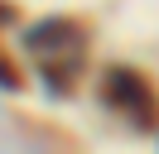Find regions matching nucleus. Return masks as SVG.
Segmentation results:
<instances>
[{"mask_svg":"<svg viewBox=\"0 0 159 154\" xmlns=\"http://www.w3.org/2000/svg\"><path fill=\"white\" fill-rule=\"evenodd\" d=\"M101 96H106L116 111H130L140 125H154V92L145 87V77L140 72H130V67H116V72L106 77V87H101Z\"/></svg>","mask_w":159,"mask_h":154,"instance_id":"obj_1","label":"nucleus"},{"mask_svg":"<svg viewBox=\"0 0 159 154\" xmlns=\"http://www.w3.org/2000/svg\"><path fill=\"white\" fill-rule=\"evenodd\" d=\"M82 43V29L72 24V19H48V24H39L29 34V48L34 53H53V48H77Z\"/></svg>","mask_w":159,"mask_h":154,"instance_id":"obj_2","label":"nucleus"},{"mask_svg":"<svg viewBox=\"0 0 159 154\" xmlns=\"http://www.w3.org/2000/svg\"><path fill=\"white\" fill-rule=\"evenodd\" d=\"M0 82L10 87V92H15V87H20V72H15V67H10V63H5V58H0Z\"/></svg>","mask_w":159,"mask_h":154,"instance_id":"obj_3","label":"nucleus"},{"mask_svg":"<svg viewBox=\"0 0 159 154\" xmlns=\"http://www.w3.org/2000/svg\"><path fill=\"white\" fill-rule=\"evenodd\" d=\"M5 19H15V5H0V24H5Z\"/></svg>","mask_w":159,"mask_h":154,"instance_id":"obj_4","label":"nucleus"}]
</instances>
